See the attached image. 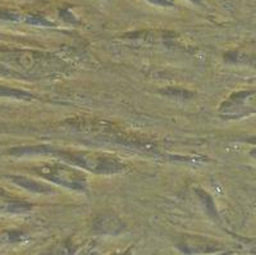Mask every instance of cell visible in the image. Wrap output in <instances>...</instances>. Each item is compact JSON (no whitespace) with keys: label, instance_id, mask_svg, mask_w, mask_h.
Listing matches in <instances>:
<instances>
[{"label":"cell","instance_id":"1","mask_svg":"<svg viewBox=\"0 0 256 255\" xmlns=\"http://www.w3.org/2000/svg\"><path fill=\"white\" fill-rule=\"evenodd\" d=\"M150 3L156 4V6H168V0H148Z\"/></svg>","mask_w":256,"mask_h":255},{"label":"cell","instance_id":"2","mask_svg":"<svg viewBox=\"0 0 256 255\" xmlns=\"http://www.w3.org/2000/svg\"><path fill=\"white\" fill-rule=\"evenodd\" d=\"M194 2H198V0H194Z\"/></svg>","mask_w":256,"mask_h":255}]
</instances>
